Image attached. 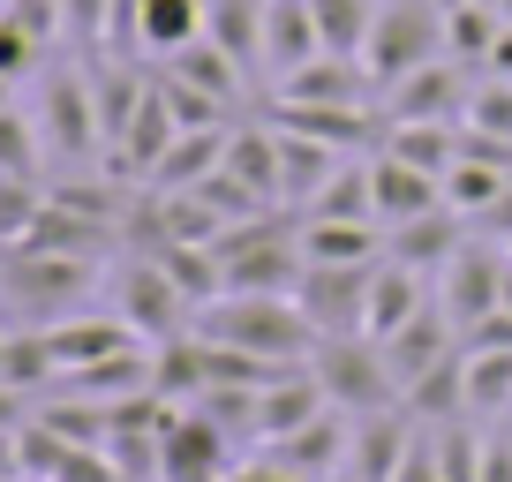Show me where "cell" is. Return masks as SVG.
Wrapping results in <instances>:
<instances>
[{"label": "cell", "mask_w": 512, "mask_h": 482, "mask_svg": "<svg viewBox=\"0 0 512 482\" xmlns=\"http://www.w3.org/2000/svg\"><path fill=\"white\" fill-rule=\"evenodd\" d=\"M0 287L8 302H23L31 317L61 324L83 309V294L98 287V257H61V249H0Z\"/></svg>", "instance_id": "obj_4"}, {"label": "cell", "mask_w": 512, "mask_h": 482, "mask_svg": "<svg viewBox=\"0 0 512 482\" xmlns=\"http://www.w3.org/2000/svg\"><path fill=\"white\" fill-rule=\"evenodd\" d=\"M475 76H482V68H460L452 53H445V61H422L415 76H400L392 91H377V113H384V121H445V129H460Z\"/></svg>", "instance_id": "obj_9"}, {"label": "cell", "mask_w": 512, "mask_h": 482, "mask_svg": "<svg viewBox=\"0 0 512 482\" xmlns=\"http://www.w3.org/2000/svg\"><path fill=\"white\" fill-rule=\"evenodd\" d=\"M445 204V181L437 174H422V166H407L400 151H369V211H377V226L392 234V226H407V219H422V211H437Z\"/></svg>", "instance_id": "obj_12"}, {"label": "cell", "mask_w": 512, "mask_h": 482, "mask_svg": "<svg viewBox=\"0 0 512 482\" xmlns=\"http://www.w3.org/2000/svg\"><path fill=\"white\" fill-rule=\"evenodd\" d=\"M38 136H46L53 159H91V151L106 144V129H98L91 68H53V76H46V113H38Z\"/></svg>", "instance_id": "obj_11"}, {"label": "cell", "mask_w": 512, "mask_h": 482, "mask_svg": "<svg viewBox=\"0 0 512 482\" xmlns=\"http://www.w3.org/2000/svg\"><path fill=\"white\" fill-rule=\"evenodd\" d=\"M467 422H497L512 415V347H467Z\"/></svg>", "instance_id": "obj_26"}, {"label": "cell", "mask_w": 512, "mask_h": 482, "mask_svg": "<svg viewBox=\"0 0 512 482\" xmlns=\"http://www.w3.org/2000/svg\"><path fill=\"white\" fill-rule=\"evenodd\" d=\"M196 332L249 354V362H272V370H302L317 354V332L294 309V294H219V302L196 309Z\"/></svg>", "instance_id": "obj_1"}, {"label": "cell", "mask_w": 512, "mask_h": 482, "mask_svg": "<svg viewBox=\"0 0 512 482\" xmlns=\"http://www.w3.org/2000/svg\"><path fill=\"white\" fill-rule=\"evenodd\" d=\"M490 76H505V83H512V23L497 31V46H490Z\"/></svg>", "instance_id": "obj_38"}, {"label": "cell", "mask_w": 512, "mask_h": 482, "mask_svg": "<svg viewBox=\"0 0 512 482\" xmlns=\"http://www.w3.org/2000/svg\"><path fill=\"white\" fill-rule=\"evenodd\" d=\"M467 241H475V219H467V211H452V204H437V211H422V219L392 226V234H384V257H400V264H415V272L437 279V272L467 249Z\"/></svg>", "instance_id": "obj_14"}, {"label": "cell", "mask_w": 512, "mask_h": 482, "mask_svg": "<svg viewBox=\"0 0 512 482\" xmlns=\"http://www.w3.org/2000/svg\"><path fill=\"white\" fill-rule=\"evenodd\" d=\"M0 347H8V324H0Z\"/></svg>", "instance_id": "obj_41"}, {"label": "cell", "mask_w": 512, "mask_h": 482, "mask_svg": "<svg viewBox=\"0 0 512 482\" xmlns=\"http://www.w3.org/2000/svg\"><path fill=\"white\" fill-rule=\"evenodd\" d=\"M505 279H512V257L497 249V241H467L460 257L437 272V309L460 324V339L475 332L482 317H497V309H505Z\"/></svg>", "instance_id": "obj_7"}, {"label": "cell", "mask_w": 512, "mask_h": 482, "mask_svg": "<svg viewBox=\"0 0 512 482\" xmlns=\"http://www.w3.org/2000/svg\"><path fill=\"white\" fill-rule=\"evenodd\" d=\"M377 144L400 151L407 166H422V174H437V181H445L452 159H460V129H445V121H384Z\"/></svg>", "instance_id": "obj_27"}, {"label": "cell", "mask_w": 512, "mask_h": 482, "mask_svg": "<svg viewBox=\"0 0 512 482\" xmlns=\"http://www.w3.org/2000/svg\"><path fill=\"white\" fill-rule=\"evenodd\" d=\"M211 257H219L226 294H294V279H302V219H287V211L241 219L211 241Z\"/></svg>", "instance_id": "obj_2"}, {"label": "cell", "mask_w": 512, "mask_h": 482, "mask_svg": "<svg viewBox=\"0 0 512 482\" xmlns=\"http://www.w3.org/2000/svg\"><path fill=\"white\" fill-rule=\"evenodd\" d=\"M38 61H46V38H31L16 16H8V8H0V76H8V83H23Z\"/></svg>", "instance_id": "obj_34"}, {"label": "cell", "mask_w": 512, "mask_h": 482, "mask_svg": "<svg viewBox=\"0 0 512 482\" xmlns=\"http://www.w3.org/2000/svg\"><path fill=\"white\" fill-rule=\"evenodd\" d=\"M497 31H505V16H497L490 0H460V8H445V53L460 68H490Z\"/></svg>", "instance_id": "obj_29"}, {"label": "cell", "mask_w": 512, "mask_h": 482, "mask_svg": "<svg viewBox=\"0 0 512 482\" xmlns=\"http://www.w3.org/2000/svg\"><path fill=\"white\" fill-rule=\"evenodd\" d=\"M309 16H317L324 53H347V61H362L369 23H377V0H309Z\"/></svg>", "instance_id": "obj_30"}, {"label": "cell", "mask_w": 512, "mask_h": 482, "mask_svg": "<svg viewBox=\"0 0 512 482\" xmlns=\"http://www.w3.org/2000/svg\"><path fill=\"white\" fill-rule=\"evenodd\" d=\"M23 400H31V392H16L8 377H0V430H23V422H31V407H23Z\"/></svg>", "instance_id": "obj_37"}, {"label": "cell", "mask_w": 512, "mask_h": 482, "mask_svg": "<svg viewBox=\"0 0 512 482\" xmlns=\"http://www.w3.org/2000/svg\"><path fill=\"white\" fill-rule=\"evenodd\" d=\"M309 377L324 385V400H332L339 415H377V407H400V377H392L384 347H377V339H362V332L317 339V354H309Z\"/></svg>", "instance_id": "obj_5"}, {"label": "cell", "mask_w": 512, "mask_h": 482, "mask_svg": "<svg viewBox=\"0 0 512 482\" xmlns=\"http://www.w3.org/2000/svg\"><path fill=\"white\" fill-rule=\"evenodd\" d=\"M0 8H8V0H0Z\"/></svg>", "instance_id": "obj_42"}, {"label": "cell", "mask_w": 512, "mask_h": 482, "mask_svg": "<svg viewBox=\"0 0 512 482\" xmlns=\"http://www.w3.org/2000/svg\"><path fill=\"white\" fill-rule=\"evenodd\" d=\"M8 106H16V83H8V76H0V113H8Z\"/></svg>", "instance_id": "obj_39"}, {"label": "cell", "mask_w": 512, "mask_h": 482, "mask_svg": "<svg viewBox=\"0 0 512 482\" xmlns=\"http://www.w3.org/2000/svg\"><path fill=\"white\" fill-rule=\"evenodd\" d=\"M38 151H46V136H38L31 113H0V174L8 181H38Z\"/></svg>", "instance_id": "obj_33"}, {"label": "cell", "mask_w": 512, "mask_h": 482, "mask_svg": "<svg viewBox=\"0 0 512 482\" xmlns=\"http://www.w3.org/2000/svg\"><path fill=\"white\" fill-rule=\"evenodd\" d=\"M505 196H512V166L467 159V151L452 159V174H445V204H452V211H467V219L482 226V219H490L497 204H505Z\"/></svg>", "instance_id": "obj_28"}, {"label": "cell", "mask_w": 512, "mask_h": 482, "mask_svg": "<svg viewBox=\"0 0 512 482\" xmlns=\"http://www.w3.org/2000/svg\"><path fill=\"white\" fill-rule=\"evenodd\" d=\"M204 38V0H136L128 8V46L136 53H181Z\"/></svg>", "instance_id": "obj_22"}, {"label": "cell", "mask_w": 512, "mask_h": 482, "mask_svg": "<svg viewBox=\"0 0 512 482\" xmlns=\"http://www.w3.org/2000/svg\"><path fill=\"white\" fill-rule=\"evenodd\" d=\"M369 272H377V264H302V279H294V309L309 317V332H317V339L362 332Z\"/></svg>", "instance_id": "obj_10"}, {"label": "cell", "mask_w": 512, "mask_h": 482, "mask_svg": "<svg viewBox=\"0 0 512 482\" xmlns=\"http://www.w3.org/2000/svg\"><path fill=\"white\" fill-rule=\"evenodd\" d=\"M347 159H362V151H332V144H317V136L279 129V196H287V211H309V196H317Z\"/></svg>", "instance_id": "obj_23"}, {"label": "cell", "mask_w": 512, "mask_h": 482, "mask_svg": "<svg viewBox=\"0 0 512 482\" xmlns=\"http://www.w3.org/2000/svg\"><path fill=\"white\" fill-rule=\"evenodd\" d=\"M324 482H362V475H354V467H339V475H324Z\"/></svg>", "instance_id": "obj_40"}, {"label": "cell", "mask_w": 512, "mask_h": 482, "mask_svg": "<svg viewBox=\"0 0 512 482\" xmlns=\"http://www.w3.org/2000/svg\"><path fill=\"white\" fill-rule=\"evenodd\" d=\"M204 38L226 46L249 76H264V0H204Z\"/></svg>", "instance_id": "obj_25"}, {"label": "cell", "mask_w": 512, "mask_h": 482, "mask_svg": "<svg viewBox=\"0 0 512 482\" xmlns=\"http://www.w3.org/2000/svg\"><path fill=\"white\" fill-rule=\"evenodd\" d=\"M475 482H512V437H482V475Z\"/></svg>", "instance_id": "obj_36"}, {"label": "cell", "mask_w": 512, "mask_h": 482, "mask_svg": "<svg viewBox=\"0 0 512 482\" xmlns=\"http://www.w3.org/2000/svg\"><path fill=\"white\" fill-rule=\"evenodd\" d=\"M384 226L369 219H302V264H377Z\"/></svg>", "instance_id": "obj_24"}, {"label": "cell", "mask_w": 512, "mask_h": 482, "mask_svg": "<svg viewBox=\"0 0 512 482\" xmlns=\"http://www.w3.org/2000/svg\"><path fill=\"white\" fill-rule=\"evenodd\" d=\"M106 294H113V317H121L136 339H151V347H166V339H181L196 324V302L174 287V272H166L159 257H144V249L106 279Z\"/></svg>", "instance_id": "obj_6"}, {"label": "cell", "mask_w": 512, "mask_h": 482, "mask_svg": "<svg viewBox=\"0 0 512 482\" xmlns=\"http://www.w3.org/2000/svg\"><path fill=\"white\" fill-rule=\"evenodd\" d=\"M415 430H422V422L407 415V407L354 415V452H347V467H354L362 482H392V475H400V460H407V445H415Z\"/></svg>", "instance_id": "obj_19"}, {"label": "cell", "mask_w": 512, "mask_h": 482, "mask_svg": "<svg viewBox=\"0 0 512 482\" xmlns=\"http://www.w3.org/2000/svg\"><path fill=\"white\" fill-rule=\"evenodd\" d=\"M302 219H369V226H377V211H369V151H362V159H347L317 196H309Z\"/></svg>", "instance_id": "obj_31"}, {"label": "cell", "mask_w": 512, "mask_h": 482, "mask_svg": "<svg viewBox=\"0 0 512 482\" xmlns=\"http://www.w3.org/2000/svg\"><path fill=\"white\" fill-rule=\"evenodd\" d=\"M422 61H445V8L437 0H377V23H369V46H362L369 83L392 91Z\"/></svg>", "instance_id": "obj_3"}, {"label": "cell", "mask_w": 512, "mask_h": 482, "mask_svg": "<svg viewBox=\"0 0 512 482\" xmlns=\"http://www.w3.org/2000/svg\"><path fill=\"white\" fill-rule=\"evenodd\" d=\"M264 452H272V460H287L294 475L324 482V475H339V467H347V452H354V415L324 407L317 422H302L294 437H279V445H264Z\"/></svg>", "instance_id": "obj_17"}, {"label": "cell", "mask_w": 512, "mask_h": 482, "mask_svg": "<svg viewBox=\"0 0 512 482\" xmlns=\"http://www.w3.org/2000/svg\"><path fill=\"white\" fill-rule=\"evenodd\" d=\"M159 76H174V83H189V91H204L211 106H226V113H234L241 98H249V68H241L226 46H211V38H196V46L166 53V68H159Z\"/></svg>", "instance_id": "obj_20"}, {"label": "cell", "mask_w": 512, "mask_h": 482, "mask_svg": "<svg viewBox=\"0 0 512 482\" xmlns=\"http://www.w3.org/2000/svg\"><path fill=\"white\" fill-rule=\"evenodd\" d=\"M226 181L234 189H249L264 211H287V196H279V129L272 121H241V129H226Z\"/></svg>", "instance_id": "obj_16"}, {"label": "cell", "mask_w": 512, "mask_h": 482, "mask_svg": "<svg viewBox=\"0 0 512 482\" xmlns=\"http://www.w3.org/2000/svg\"><path fill=\"white\" fill-rule=\"evenodd\" d=\"M317 53H324V38H317L309 0H264V83H287Z\"/></svg>", "instance_id": "obj_18"}, {"label": "cell", "mask_w": 512, "mask_h": 482, "mask_svg": "<svg viewBox=\"0 0 512 482\" xmlns=\"http://www.w3.org/2000/svg\"><path fill=\"white\" fill-rule=\"evenodd\" d=\"M234 475V437L204 407H166L159 422V482H226Z\"/></svg>", "instance_id": "obj_8"}, {"label": "cell", "mask_w": 512, "mask_h": 482, "mask_svg": "<svg viewBox=\"0 0 512 482\" xmlns=\"http://www.w3.org/2000/svg\"><path fill=\"white\" fill-rule=\"evenodd\" d=\"M46 339H53V362H61V377L68 370H91V362H106V354H128V347H151V339H136L121 317H61V324H46Z\"/></svg>", "instance_id": "obj_21"}, {"label": "cell", "mask_w": 512, "mask_h": 482, "mask_svg": "<svg viewBox=\"0 0 512 482\" xmlns=\"http://www.w3.org/2000/svg\"><path fill=\"white\" fill-rule=\"evenodd\" d=\"M437 294H430V272H415V264H400V257H377V272H369V302H362V339H392L400 324H415L422 309H430Z\"/></svg>", "instance_id": "obj_13"}, {"label": "cell", "mask_w": 512, "mask_h": 482, "mask_svg": "<svg viewBox=\"0 0 512 482\" xmlns=\"http://www.w3.org/2000/svg\"><path fill=\"white\" fill-rule=\"evenodd\" d=\"M226 482H309V475H294L287 460H272V452H256V460H234V475Z\"/></svg>", "instance_id": "obj_35"}, {"label": "cell", "mask_w": 512, "mask_h": 482, "mask_svg": "<svg viewBox=\"0 0 512 482\" xmlns=\"http://www.w3.org/2000/svg\"><path fill=\"white\" fill-rule=\"evenodd\" d=\"M279 106H369L377 98V83H369L362 61H347V53H317L309 68H294L287 83H272Z\"/></svg>", "instance_id": "obj_15"}, {"label": "cell", "mask_w": 512, "mask_h": 482, "mask_svg": "<svg viewBox=\"0 0 512 482\" xmlns=\"http://www.w3.org/2000/svg\"><path fill=\"white\" fill-rule=\"evenodd\" d=\"M460 129L512 144V83H505V76H490V68L475 76V91H467V113H460Z\"/></svg>", "instance_id": "obj_32"}]
</instances>
